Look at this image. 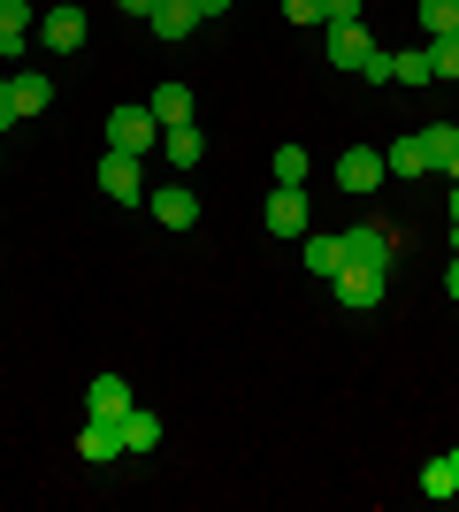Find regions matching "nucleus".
<instances>
[{
  "instance_id": "nucleus-1",
  "label": "nucleus",
  "mask_w": 459,
  "mask_h": 512,
  "mask_svg": "<svg viewBox=\"0 0 459 512\" xmlns=\"http://www.w3.org/2000/svg\"><path fill=\"white\" fill-rule=\"evenodd\" d=\"M337 306H352V314H368V306H383V291H391V268H368V260H345L337 268Z\"/></svg>"
},
{
  "instance_id": "nucleus-2",
  "label": "nucleus",
  "mask_w": 459,
  "mask_h": 512,
  "mask_svg": "<svg viewBox=\"0 0 459 512\" xmlns=\"http://www.w3.org/2000/svg\"><path fill=\"white\" fill-rule=\"evenodd\" d=\"M85 8H69V0H54V8H39V46L46 54H77V46H85Z\"/></svg>"
},
{
  "instance_id": "nucleus-3",
  "label": "nucleus",
  "mask_w": 459,
  "mask_h": 512,
  "mask_svg": "<svg viewBox=\"0 0 459 512\" xmlns=\"http://www.w3.org/2000/svg\"><path fill=\"white\" fill-rule=\"evenodd\" d=\"M146 214L161 222V230H192V222H199V192H192V184H153Z\"/></svg>"
},
{
  "instance_id": "nucleus-4",
  "label": "nucleus",
  "mask_w": 459,
  "mask_h": 512,
  "mask_svg": "<svg viewBox=\"0 0 459 512\" xmlns=\"http://www.w3.org/2000/svg\"><path fill=\"white\" fill-rule=\"evenodd\" d=\"M108 146H123V153H153V146H161V123H153V107H115V115H108Z\"/></svg>"
},
{
  "instance_id": "nucleus-5",
  "label": "nucleus",
  "mask_w": 459,
  "mask_h": 512,
  "mask_svg": "<svg viewBox=\"0 0 459 512\" xmlns=\"http://www.w3.org/2000/svg\"><path fill=\"white\" fill-rule=\"evenodd\" d=\"M146 153H123V146H108L100 153V184H108V199H146V169H138Z\"/></svg>"
},
{
  "instance_id": "nucleus-6",
  "label": "nucleus",
  "mask_w": 459,
  "mask_h": 512,
  "mask_svg": "<svg viewBox=\"0 0 459 512\" xmlns=\"http://www.w3.org/2000/svg\"><path fill=\"white\" fill-rule=\"evenodd\" d=\"M268 230L291 237V245L314 230V214H306V192H299V184H276V192H268Z\"/></svg>"
},
{
  "instance_id": "nucleus-7",
  "label": "nucleus",
  "mask_w": 459,
  "mask_h": 512,
  "mask_svg": "<svg viewBox=\"0 0 459 512\" xmlns=\"http://www.w3.org/2000/svg\"><path fill=\"white\" fill-rule=\"evenodd\" d=\"M383 176H391V169H383V153H375V146H345V153H337V184H345V192H383Z\"/></svg>"
},
{
  "instance_id": "nucleus-8",
  "label": "nucleus",
  "mask_w": 459,
  "mask_h": 512,
  "mask_svg": "<svg viewBox=\"0 0 459 512\" xmlns=\"http://www.w3.org/2000/svg\"><path fill=\"white\" fill-rule=\"evenodd\" d=\"M345 260H368V268H391V260H398V237L383 230V222H352V230H345Z\"/></svg>"
},
{
  "instance_id": "nucleus-9",
  "label": "nucleus",
  "mask_w": 459,
  "mask_h": 512,
  "mask_svg": "<svg viewBox=\"0 0 459 512\" xmlns=\"http://www.w3.org/2000/svg\"><path fill=\"white\" fill-rule=\"evenodd\" d=\"M322 54H329L337 69H360V62L375 54V39L360 31V23H322Z\"/></svg>"
},
{
  "instance_id": "nucleus-10",
  "label": "nucleus",
  "mask_w": 459,
  "mask_h": 512,
  "mask_svg": "<svg viewBox=\"0 0 459 512\" xmlns=\"http://www.w3.org/2000/svg\"><path fill=\"white\" fill-rule=\"evenodd\" d=\"M131 406H138V398H131V383H123L115 367H108V375H92V390H85V413H92V421H123Z\"/></svg>"
},
{
  "instance_id": "nucleus-11",
  "label": "nucleus",
  "mask_w": 459,
  "mask_h": 512,
  "mask_svg": "<svg viewBox=\"0 0 459 512\" xmlns=\"http://www.w3.org/2000/svg\"><path fill=\"white\" fill-rule=\"evenodd\" d=\"M161 146H169V169H199V161H207L199 123H161Z\"/></svg>"
},
{
  "instance_id": "nucleus-12",
  "label": "nucleus",
  "mask_w": 459,
  "mask_h": 512,
  "mask_svg": "<svg viewBox=\"0 0 459 512\" xmlns=\"http://www.w3.org/2000/svg\"><path fill=\"white\" fill-rule=\"evenodd\" d=\"M146 23H153V39H169V46H176V39H192L199 8H192V0H153V16H146Z\"/></svg>"
},
{
  "instance_id": "nucleus-13",
  "label": "nucleus",
  "mask_w": 459,
  "mask_h": 512,
  "mask_svg": "<svg viewBox=\"0 0 459 512\" xmlns=\"http://www.w3.org/2000/svg\"><path fill=\"white\" fill-rule=\"evenodd\" d=\"M77 459H92V467L123 459V428H115V421H92V428H77Z\"/></svg>"
},
{
  "instance_id": "nucleus-14",
  "label": "nucleus",
  "mask_w": 459,
  "mask_h": 512,
  "mask_svg": "<svg viewBox=\"0 0 459 512\" xmlns=\"http://www.w3.org/2000/svg\"><path fill=\"white\" fill-rule=\"evenodd\" d=\"M8 85H16V115H23V123H31V115H46V100H54L46 69H8Z\"/></svg>"
},
{
  "instance_id": "nucleus-15",
  "label": "nucleus",
  "mask_w": 459,
  "mask_h": 512,
  "mask_svg": "<svg viewBox=\"0 0 459 512\" xmlns=\"http://www.w3.org/2000/svg\"><path fill=\"white\" fill-rule=\"evenodd\" d=\"M421 497H429V505H444V497H459V444L444 451V459H429V467H421Z\"/></svg>"
},
{
  "instance_id": "nucleus-16",
  "label": "nucleus",
  "mask_w": 459,
  "mask_h": 512,
  "mask_svg": "<svg viewBox=\"0 0 459 512\" xmlns=\"http://www.w3.org/2000/svg\"><path fill=\"white\" fill-rule=\"evenodd\" d=\"M383 169H391V176H429V146H421V130H406L398 146H383Z\"/></svg>"
},
{
  "instance_id": "nucleus-17",
  "label": "nucleus",
  "mask_w": 459,
  "mask_h": 512,
  "mask_svg": "<svg viewBox=\"0 0 459 512\" xmlns=\"http://www.w3.org/2000/svg\"><path fill=\"white\" fill-rule=\"evenodd\" d=\"M421 146H429V169L459 176V123H429V130H421Z\"/></svg>"
},
{
  "instance_id": "nucleus-18",
  "label": "nucleus",
  "mask_w": 459,
  "mask_h": 512,
  "mask_svg": "<svg viewBox=\"0 0 459 512\" xmlns=\"http://www.w3.org/2000/svg\"><path fill=\"white\" fill-rule=\"evenodd\" d=\"M299 245H306V268H314V276H337V268H345V230H337V237H314V230H306Z\"/></svg>"
},
{
  "instance_id": "nucleus-19",
  "label": "nucleus",
  "mask_w": 459,
  "mask_h": 512,
  "mask_svg": "<svg viewBox=\"0 0 459 512\" xmlns=\"http://www.w3.org/2000/svg\"><path fill=\"white\" fill-rule=\"evenodd\" d=\"M115 428H123V451H153L161 444V413H146V406H131Z\"/></svg>"
},
{
  "instance_id": "nucleus-20",
  "label": "nucleus",
  "mask_w": 459,
  "mask_h": 512,
  "mask_svg": "<svg viewBox=\"0 0 459 512\" xmlns=\"http://www.w3.org/2000/svg\"><path fill=\"white\" fill-rule=\"evenodd\" d=\"M146 107H153V123H192V85H161Z\"/></svg>"
},
{
  "instance_id": "nucleus-21",
  "label": "nucleus",
  "mask_w": 459,
  "mask_h": 512,
  "mask_svg": "<svg viewBox=\"0 0 459 512\" xmlns=\"http://www.w3.org/2000/svg\"><path fill=\"white\" fill-rule=\"evenodd\" d=\"M398 85H437V62H429V46H406V54H398Z\"/></svg>"
},
{
  "instance_id": "nucleus-22",
  "label": "nucleus",
  "mask_w": 459,
  "mask_h": 512,
  "mask_svg": "<svg viewBox=\"0 0 459 512\" xmlns=\"http://www.w3.org/2000/svg\"><path fill=\"white\" fill-rule=\"evenodd\" d=\"M352 77H360V85H398V54H391V46H375V54L352 69Z\"/></svg>"
},
{
  "instance_id": "nucleus-23",
  "label": "nucleus",
  "mask_w": 459,
  "mask_h": 512,
  "mask_svg": "<svg viewBox=\"0 0 459 512\" xmlns=\"http://www.w3.org/2000/svg\"><path fill=\"white\" fill-rule=\"evenodd\" d=\"M421 23H429V39L459 31V0H421Z\"/></svg>"
},
{
  "instance_id": "nucleus-24",
  "label": "nucleus",
  "mask_w": 459,
  "mask_h": 512,
  "mask_svg": "<svg viewBox=\"0 0 459 512\" xmlns=\"http://www.w3.org/2000/svg\"><path fill=\"white\" fill-rule=\"evenodd\" d=\"M276 184H306V146H276Z\"/></svg>"
},
{
  "instance_id": "nucleus-25",
  "label": "nucleus",
  "mask_w": 459,
  "mask_h": 512,
  "mask_svg": "<svg viewBox=\"0 0 459 512\" xmlns=\"http://www.w3.org/2000/svg\"><path fill=\"white\" fill-rule=\"evenodd\" d=\"M429 62H437V77H459V31H444V39H429Z\"/></svg>"
},
{
  "instance_id": "nucleus-26",
  "label": "nucleus",
  "mask_w": 459,
  "mask_h": 512,
  "mask_svg": "<svg viewBox=\"0 0 459 512\" xmlns=\"http://www.w3.org/2000/svg\"><path fill=\"white\" fill-rule=\"evenodd\" d=\"M291 23H329V0H284Z\"/></svg>"
},
{
  "instance_id": "nucleus-27",
  "label": "nucleus",
  "mask_w": 459,
  "mask_h": 512,
  "mask_svg": "<svg viewBox=\"0 0 459 512\" xmlns=\"http://www.w3.org/2000/svg\"><path fill=\"white\" fill-rule=\"evenodd\" d=\"M8 123H23V115H16V85H8V69H0V130Z\"/></svg>"
},
{
  "instance_id": "nucleus-28",
  "label": "nucleus",
  "mask_w": 459,
  "mask_h": 512,
  "mask_svg": "<svg viewBox=\"0 0 459 512\" xmlns=\"http://www.w3.org/2000/svg\"><path fill=\"white\" fill-rule=\"evenodd\" d=\"M329 23H360V0H329Z\"/></svg>"
},
{
  "instance_id": "nucleus-29",
  "label": "nucleus",
  "mask_w": 459,
  "mask_h": 512,
  "mask_svg": "<svg viewBox=\"0 0 459 512\" xmlns=\"http://www.w3.org/2000/svg\"><path fill=\"white\" fill-rule=\"evenodd\" d=\"M192 8H199V23H207V16H222V8H230V0H192Z\"/></svg>"
},
{
  "instance_id": "nucleus-30",
  "label": "nucleus",
  "mask_w": 459,
  "mask_h": 512,
  "mask_svg": "<svg viewBox=\"0 0 459 512\" xmlns=\"http://www.w3.org/2000/svg\"><path fill=\"white\" fill-rule=\"evenodd\" d=\"M444 291H452V299H459V253H452V268H444Z\"/></svg>"
},
{
  "instance_id": "nucleus-31",
  "label": "nucleus",
  "mask_w": 459,
  "mask_h": 512,
  "mask_svg": "<svg viewBox=\"0 0 459 512\" xmlns=\"http://www.w3.org/2000/svg\"><path fill=\"white\" fill-rule=\"evenodd\" d=\"M115 8H131V16H153V0H115Z\"/></svg>"
},
{
  "instance_id": "nucleus-32",
  "label": "nucleus",
  "mask_w": 459,
  "mask_h": 512,
  "mask_svg": "<svg viewBox=\"0 0 459 512\" xmlns=\"http://www.w3.org/2000/svg\"><path fill=\"white\" fill-rule=\"evenodd\" d=\"M452 222H459V184H452Z\"/></svg>"
},
{
  "instance_id": "nucleus-33",
  "label": "nucleus",
  "mask_w": 459,
  "mask_h": 512,
  "mask_svg": "<svg viewBox=\"0 0 459 512\" xmlns=\"http://www.w3.org/2000/svg\"><path fill=\"white\" fill-rule=\"evenodd\" d=\"M452 253H459V222H452Z\"/></svg>"
}]
</instances>
